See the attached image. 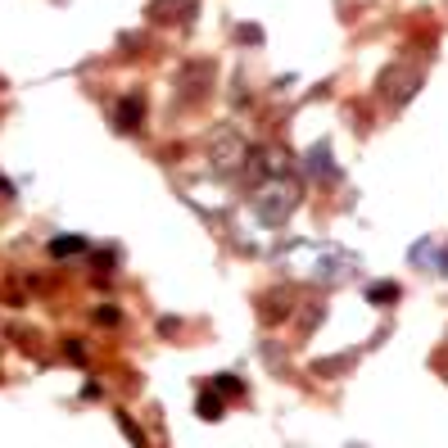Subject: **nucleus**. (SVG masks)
Listing matches in <instances>:
<instances>
[{
    "instance_id": "nucleus-1",
    "label": "nucleus",
    "mask_w": 448,
    "mask_h": 448,
    "mask_svg": "<svg viewBox=\"0 0 448 448\" xmlns=\"http://www.w3.org/2000/svg\"><path fill=\"white\" fill-rule=\"evenodd\" d=\"M295 204H299V186L295 182H267L263 191H258V200H254V213H258L263 227H281V222L295 213Z\"/></svg>"
},
{
    "instance_id": "nucleus-11",
    "label": "nucleus",
    "mask_w": 448,
    "mask_h": 448,
    "mask_svg": "<svg viewBox=\"0 0 448 448\" xmlns=\"http://www.w3.org/2000/svg\"><path fill=\"white\" fill-rule=\"evenodd\" d=\"M218 394H245V385H240L236 376H227V372H222V376H218Z\"/></svg>"
},
{
    "instance_id": "nucleus-14",
    "label": "nucleus",
    "mask_w": 448,
    "mask_h": 448,
    "mask_svg": "<svg viewBox=\"0 0 448 448\" xmlns=\"http://www.w3.org/2000/svg\"><path fill=\"white\" fill-rule=\"evenodd\" d=\"M96 267H100V272H109V267H114V249H100V254H96Z\"/></svg>"
},
{
    "instance_id": "nucleus-2",
    "label": "nucleus",
    "mask_w": 448,
    "mask_h": 448,
    "mask_svg": "<svg viewBox=\"0 0 448 448\" xmlns=\"http://www.w3.org/2000/svg\"><path fill=\"white\" fill-rule=\"evenodd\" d=\"M200 10V0H154L150 5V19L159 23H182V19H195Z\"/></svg>"
},
{
    "instance_id": "nucleus-5",
    "label": "nucleus",
    "mask_w": 448,
    "mask_h": 448,
    "mask_svg": "<svg viewBox=\"0 0 448 448\" xmlns=\"http://www.w3.org/2000/svg\"><path fill=\"white\" fill-rule=\"evenodd\" d=\"M73 254H86L82 236H55L50 240V258H73Z\"/></svg>"
},
{
    "instance_id": "nucleus-15",
    "label": "nucleus",
    "mask_w": 448,
    "mask_h": 448,
    "mask_svg": "<svg viewBox=\"0 0 448 448\" xmlns=\"http://www.w3.org/2000/svg\"><path fill=\"white\" fill-rule=\"evenodd\" d=\"M349 448H363V444H349Z\"/></svg>"
},
{
    "instance_id": "nucleus-12",
    "label": "nucleus",
    "mask_w": 448,
    "mask_h": 448,
    "mask_svg": "<svg viewBox=\"0 0 448 448\" xmlns=\"http://www.w3.org/2000/svg\"><path fill=\"white\" fill-rule=\"evenodd\" d=\"M96 322L100 326H118L123 317H118V308H96Z\"/></svg>"
},
{
    "instance_id": "nucleus-3",
    "label": "nucleus",
    "mask_w": 448,
    "mask_h": 448,
    "mask_svg": "<svg viewBox=\"0 0 448 448\" xmlns=\"http://www.w3.org/2000/svg\"><path fill=\"white\" fill-rule=\"evenodd\" d=\"M141 118H145V105H141V96H127V100H118V109H114V127H118V132H136V127H141Z\"/></svg>"
},
{
    "instance_id": "nucleus-7",
    "label": "nucleus",
    "mask_w": 448,
    "mask_h": 448,
    "mask_svg": "<svg viewBox=\"0 0 448 448\" xmlns=\"http://www.w3.org/2000/svg\"><path fill=\"white\" fill-rule=\"evenodd\" d=\"M222 412H227V403H222V394H218V390L200 394V417H204V421H218Z\"/></svg>"
},
{
    "instance_id": "nucleus-9",
    "label": "nucleus",
    "mask_w": 448,
    "mask_h": 448,
    "mask_svg": "<svg viewBox=\"0 0 448 448\" xmlns=\"http://www.w3.org/2000/svg\"><path fill=\"white\" fill-rule=\"evenodd\" d=\"M118 426L127 430V439H132V448H145V435H141V426H136V421L127 417V412H118Z\"/></svg>"
},
{
    "instance_id": "nucleus-8",
    "label": "nucleus",
    "mask_w": 448,
    "mask_h": 448,
    "mask_svg": "<svg viewBox=\"0 0 448 448\" xmlns=\"http://www.w3.org/2000/svg\"><path fill=\"white\" fill-rule=\"evenodd\" d=\"M308 172H317V177H335V168L326 163V145H317V150L308 154Z\"/></svg>"
},
{
    "instance_id": "nucleus-13",
    "label": "nucleus",
    "mask_w": 448,
    "mask_h": 448,
    "mask_svg": "<svg viewBox=\"0 0 448 448\" xmlns=\"http://www.w3.org/2000/svg\"><path fill=\"white\" fill-rule=\"evenodd\" d=\"M64 353H68V358H73V363H82V358H86V349H82V344H77V340H64Z\"/></svg>"
},
{
    "instance_id": "nucleus-6",
    "label": "nucleus",
    "mask_w": 448,
    "mask_h": 448,
    "mask_svg": "<svg viewBox=\"0 0 448 448\" xmlns=\"http://www.w3.org/2000/svg\"><path fill=\"white\" fill-rule=\"evenodd\" d=\"M367 299H372L376 308H390L394 299H399V286H394V281H372V286H367Z\"/></svg>"
},
{
    "instance_id": "nucleus-10",
    "label": "nucleus",
    "mask_w": 448,
    "mask_h": 448,
    "mask_svg": "<svg viewBox=\"0 0 448 448\" xmlns=\"http://www.w3.org/2000/svg\"><path fill=\"white\" fill-rule=\"evenodd\" d=\"M349 363H353V358H349V353H344V358H326V363H317L313 372H322V376H326V372H344V367H349Z\"/></svg>"
},
{
    "instance_id": "nucleus-4",
    "label": "nucleus",
    "mask_w": 448,
    "mask_h": 448,
    "mask_svg": "<svg viewBox=\"0 0 448 448\" xmlns=\"http://www.w3.org/2000/svg\"><path fill=\"white\" fill-rule=\"evenodd\" d=\"M353 263H358L353 254L322 258V267H317V281H349V277H353Z\"/></svg>"
}]
</instances>
